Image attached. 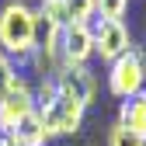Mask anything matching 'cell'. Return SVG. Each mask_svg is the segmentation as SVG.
I'll use <instances>...</instances> for the list:
<instances>
[{"mask_svg":"<svg viewBox=\"0 0 146 146\" xmlns=\"http://www.w3.org/2000/svg\"><path fill=\"white\" fill-rule=\"evenodd\" d=\"M139 59H143V70H146V52H139Z\"/></svg>","mask_w":146,"mask_h":146,"instance_id":"16","label":"cell"},{"mask_svg":"<svg viewBox=\"0 0 146 146\" xmlns=\"http://www.w3.org/2000/svg\"><path fill=\"white\" fill-rule=\"evenodd\" d=\"M66 11L73 21H90V14H94V0H66Z\"/></svg>","mask_w":146,"mask_h":146,"instance_id":"14","label":"cell"},{"mask_svg":"<svg viewBox=\"0 0 146 146\" xmlns=\"http://www.w3.org/2000/svg\"><path fill=\"white\" fill-rule=\"evenodd\" d=\"M59 56H63V66H87V59L94 56V28H90V21H70L63 28Z\"/></svg>","mask_w":146,"mask_h":146,"instance_id":"4","label":"cell"},{"mask_svg":"<svg viewBox=\"0 0 146 146\" xmlns=\"http://www.w3.org/2000/svg\"><path fill=\"white\" fill-rule=\"evenodd\" d=\"M84 111L87 108L80 104V101H73L70 94H56V101L52 104H45V108H35V115L42 118V129H45V136L49 139H56V136H73L84 125Z\"/></svg>","mask_w":146,"mask_h":146,"instance_id":"2","label":"cell"},{"mask_svg":"<svg viewBox=\"0 0 146 146\" xmlns=\"http://www.w3.org/2000/svg\"><path fill=\"white\" fill-rule=\"evenodd\" d=\"M38 25H45V28H66L73 17H70V11H66V0H42L38 4Z\"/></svg>","mask_w":146,"mask_h":146,"instance_id":"9","label":"cell"},{"mask_svg":"<svg viewBox=\"0 0 146 146\" xmlns=\"http://www.w3.org/2000/svg\"><path fill=\"white\" fill-rule=\"evenodd\" d=\"M108 146H146V139H139L136 132H129L122 122H115L108 129Z\"/></svg>","mask_w":146,"mask_h":146,"instance_id":"13","label":"cell"},{"mask_svg":"<svg viewBox=\"0 0 146 146\" xmlns=\"http://www.w3.org/2000/svg\"><path fill=\"white\" fill-rule=\"evenodd\" d=\"M0 52H7L11 59H31L35 45H38V14L21 0L0 11Z\"/></svg>","mask_w":146,"mask_h":146,"instance_id":"1","label":"cell"},{"mask_svg":"<svg viewBox=\"0 0 146 146\" xmlns=\"http://www.w3.org/2000/svg\"><path fill=\"white\" fill-rule=\"evenodd\" d=\"M31 111H35V90L28 87V80L17 77V84L11 87V94L0 101V132L11 136Z\"/></svg>","mask_w":146,"mask_h":146,"instance_id":"6","label":"cell"},{"mask_svg":"<svg viewBox=\"0 0 146 146\" xmlns=\"http://www.w3.org/2000/svg\"><path fill=\"white\" fill-rule=\"evenodd\" d=\"M94 11L101 14V21H122L129 11V0H94Z\"/></svg>","mask_w":146,"mask_h":146,"instance_id":"11","label":"cell"},{"mask_svg":"<svg viewBox=\"0 0 146 146\" xmlns=\"http://www.w3.org/2000/svg\"><path fill=\"white\" fill-rule=\"evenodd\" d=\"M56 84H59L63 94H70L73 101H80L84 108H90L94 98H98V77L87 66H63L56 73Z\"/></svg>","mask_w":146,"mask_h":146,"instance_id":"7","label":"cell"},{"mask_svg":"<svg viewBox=\"0 0 146 146\" xmlns=\"http://www.w3.org/2000/svg\"><path fill=\"white\" fill-rule=\"evenodd\" d=\"M118 122H122L129 132H136L139 139H146V90H139V94H132V98L122 101Z\"/></svg>","mask_w":146,"mask_h":146,"instance_id":"8","label":"cell"},{"mask_svg":"<svg viewBox=\"0 0 146 146\" xmlns=\"http://www.w3.org/2000/svg\"><path fill=\"white\" fill-rule=\"evenodd\" d=\"M129 49H132V35L125 28V21H98V28H94V56L101 63H115Z\"/></svg>","mask_w":146,"mask_h":146,"instance_id":"5","label":"cell"},{"mask_svg":"<svg viewBox=\"0 0 146 146\" xmlns=\"http://www.w3.org/2000/svg\"><path fill=\"white\" fill-rule=\"evenodd\" d=\"M14 84H17V66H14V59L7 56V52H0V101L11 94Z\"/></svg>","mask_w":146,"mask_h":146,"instance_id":"12","label":"cell"},{"mask_svg":"<svg viewBox=\"0 0 146 146\" xmlns=\"http://www.w3.org/2000/svg\"><path fill=\"white\" fill-rule=\"evenodd\" d=\"M108 90L122 101L146 90V70H143V59H139V49H129L115 63H108Z\"/></svg>","mask_w":146,"mask_h":146,"instance_id":"3","label":"cell"},{"mask_svg":"<svg viewBox=\"0 0 146 146\" xmlns=\"http://www.w3.org/2000/svg\"><path fill=\"white\" fill-rule=\"evenodd\" d=\"M0 146H25L17 136H7V132H0Z\"/></svg>","mask_w":146,"mask_h":146,"instance_id":"15","label":"cell"},{"mask_svg":"<svg viewBox=\"0 0 146 146\" xmlns=\"http://www.w3.org/2000/svg\"><path fill=\"white\" fill-rule=\"evenodd\" d=\"M11 136H17L25 146H45V143H49V136H45V129H42V118L35 115V111H31V115H28L21 125H17Z\"/></svg>","mask_w":146,"mask_h":146,"instance_id":"10","label":"cell"}]
</instances>
